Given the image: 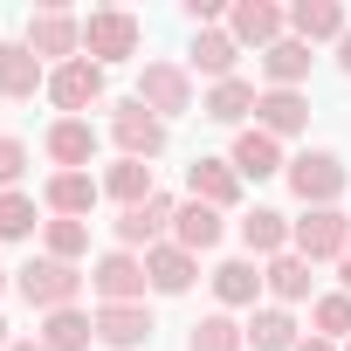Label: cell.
<instances>
[{"label": "cell", "instance_id": "obj_1", "mask_svg": "<svg viewBox=\"0 0 351 351\" xmlns=\"http://www.w3.org/2000/svg\"><path fill=\"white\" fill-rule=\"evenodd\" d=\"M76 289H83V269L76 262H56V255H42V262H28L21 269V296H28V310H76Z\"/></svg>", "mask_w": 351, "mask_h": 351}, {"label": "cell", "instance_id": "obj_2", "mask_svg": "<svg viewBox=\"0 0 351 351\" xmlns=\"http://www.w3.org/2000/svg\"><path fill=\"white\" fill-rule=\"evenodd\" d=\"M138 104L165 124V117H180V110H193V76L180 69V62H145V76H138Z\"/></svg>", "mask_w": 351, "mask_h": 351}, {"label": "cell", "instance_id": "obj_3", "mask_svg": "<svg viewBox=\"0 0 351 351\" xmlns=\"http://www.w3.org/2000/svg\"><path fill=\"white\" fill-rule=\"evenodd\" d=\"M289 193H296L303 207H330V200L344 193L337 152H303V158H289Z\"/></svg>", "mask_w": 351, "mask_h": 351}, {"label": "cell", "instance_id": "obj_4", "mask_svg": "<svg viewBox=\"0 0 351 351\" xmlns=\"http://www.w3.org/2000/svg\"><path fill=\"white\" fill-rule=\"evenodd\" d=\"M83 56L104 69V62H124V56H138V21L131 14H117V8H104V14H90L83 21Z\"/></svg>", "mask_w": 351, "mask_h": 351}, {"label": "cell", "instance_id": "obj_5", "mask_svg": "<svg viewBox=\"0 0 351 351\" xmlns=\"http://www.w3.org/2000/svg\"><path fill=\"white\" fill-rule=\"evenodd\" d=\"M289 241H296L303 262H324V255H344V248H351V221H344L337 207H310V214L289 228Z\"/></svg>", "mask_w": 351, "mask_h": 351}, {"label": "cell", "instance_id": "obj_6", "mask_svg": "<svg viewBox=\"0 0 351 351\" xmlns=\"http://www.w3.org/2000/svg\"><path fill=\"white\" fill-rule=\"evenodd\" d=\"M28 49L49 62V56H62V62H76L83 56V21L76 14H62V8H42L35 21H28Z\"/></svg>", "mask_w": 351, "mask_h": 351}, {"label": "cell", "instance_id": "obj_7", "mask_svg": "<svg viewBox=\"0 0 351 351\" xmlns=\"http://www.w3.org/2000/svg\"><path fill=\"white\" fill-rule=\"evenodd\" d=\"M110 138H117V152H124V158H158V152H165V124H158L145 104H117Z\"/></svg>", "mask_w": 351, "mask_h": 351}, {"label": "cell", "instance_id": "obj_8", "mask_svg": "<svg viewBox=\"0 0 351 351\" xmlns=\"http://www.w3.org/2000/svg\"><path fill=\"white\" fill-rule=\"evenodd\" d=\"M90 289H97L104 303H138V296H145V262H138L131 248H110V255L90 269Z\"/></svg>", "mask_w": 351, "mask_h": 351}, {"label": "cell", "instance_id": "obj_9", "mask_svg": "<svg viewBox=\"0 0 351 351\" xmlns=\"http://www.w3.org/2000/svg\"><path fill=\"white\" fill-rule=\"evenodd\" d=\"M172 214H180V207H172L165 193H152L145 207H124L110 228H117V248H158V234L172 228Z\"/></svg>", "mask_w": 351, "mask_h": 351}, {"label": "cell", "instance_id": "obj_10", "mask_svg": "<svg viewBox=\"0 0 351 351\" xmlns=\"http://www.w3.org/2000/svg\"><path fill=\"white\" fill-rule=\"evenodd\" d=\"M186 193H193L200 207H214V214H221V207H234V200H241V172H234L228 158H193V165H186Z\"/></svg>", "mask_w": 351, "mask_h": 351}, {"label": "cell", "instance_id": "obj_11", "mask_svg": "<svg viewBox=\"0 0 351 351\" xmlns=\"http://www.w3.org/2000/svg\"><path fill=\"white\" fill-rule=\"evenodd\" d=\"M49 97H56L62 110H90V104L104 97V69H97L90 56H76V62H56V76H49Z\"/></svg>", "mask_w": 351, "mask_h": 351}, {"label": "cell", "instance_id": "obj_12", "mask_svg": "<svg viewBox=\"0 0 351 351\" xmlns=\"http://www.w3.org/2000/svg\"><path fill=\"white\" fill-rule=\"evenodd\" d=\"M145 337H152V310H145V303H104V310H97V344L138 351Z\"/></svg>", "mask_w": 351, "mask_h": 351}, {"label": "cell", "instance_id": "obj_13", "mask_svg": "<svg viewBox=\"0 0 351 351\" xmlns=\"http://www.w3.org/2000/svg\"><path fill=\"white\" fill-rule=\"evenodd\" d=\"M35 90H49L42 56H35L28 42H8V49H0V97H8V104H21V97H35Z\"/></svg>", "mask_w": 351, "mask_h": 351}, {"label": "cell", "instance_id": "obj_14", "mask_svg": "<svg viewBox=\"0 0 351 351\" xmlns=\"http://www.w3.org/2000/svg\"><path fill=\"white\" fill-rule=\"evenodd\" d=\"M282 28H289V14L269 8V0H234V14H228V35L234 42H255V49H276Z\"/></svg>", "mask_w": 351, "mask_h": 351}, {"label": "cell", "instance_id": "obj_15", "mask_svg": "<svg viewBox=\"0 0 351 351\" xmlns=\"http://www.w3.org/2000/svg\"><path fill=\"white\" fill-rule=\"evenodd\" d=\"M303 124H310V97H303V90H262V97H255V131L289 138V131H303Z\"/></svg>", "mask_w": 351, "mask_h": 351}, {"label": "cell", "instance_id": "obj_16", "mask_svg": "<svg viewBox=\"0 0 351 351\" xmlns=\"http://www.w3.org/2000/svg\"><path fill=\"white\" fill-rule=\"evenodd\" d=\"M145 282H152L158 296H186V289H193V255H186L180 241L145 248Z\"/></svg>", "mask_w": 351, "mask_h": 351}, {"label": "cell", "instance_id": "obj_17", "mask_svg": "<svg viewBox=\"0 0 351 351\" xmlns=\"http://www.w3.org/2000/svg\"><path fill=\"white\" fill-rule=\"evenodd\" d=\"M289 28H296V42H344V8L337 0H296Z\"/></svg>", "mask_w": 351, "mask_h": 351}, {"label": "cell", "instance_id": "obj_18", "mask_svg": "<svg viewBox=\"0 0 351 351\" xmlns=\"http://www.w3.org/2000/svg\"><path fill=\"white\" fill-rule=\"evenodd\" d=\"M97 193H104V186L90 180V172H56V180H49V193H42V200L56 207V221H83V214L97 207Z\"/></svg>", "mask_w": 351, "mask_h": 351}, {"label": "cell", "instance_id": "obj_19", "mask_svg": "<svg viewBox=\"0 0 351 351\" xmlns=\"http://www.w3.org/2000/svg\"><path fill=\"white\" fill-rule=\"evenodd\" d=\"M200 76H214V83H228L234 76V62H241V42L234 35H221V28H200L193 35V56H186Z\"/></svg>", "mask_w": 351, "mask_h": 351}, {"label": "cell", "instance_id": "obj_20", "mask_svg": "<svg viewBox=\"0 0 351 351\" xmlns=\"http://www.w3.org/2000/svg\"><path fill=\"white\" fill-rule=\"evenodd\" d=\"M241 180H269V172H282V145L269 138V131H241L234 138V158H228Z\"/></svg>", "mask_w": 351, "mask_h": 351}, {"label": "cell", "instance_id": "obj_21", "mask_svg": "<svg viewBox=\"0 0 351 351\" xmlns=\"http://www.w3.org/2000/svg\"><path fill=\"white\" fill-rule=\"evenodd\" d=\"M172 241H180L186 255H207V248L221 241V214H214V207H200V200H186L180 214H172Z\"/></svg>", "mask_w": 351, "mask_h": 351}, {"label": "cell", "instance_id": "obj_22", "mask_svg": "<svg viewBox=\"0 0 351 351\" xmlns=\"http://www.w3.org/2000/svg\"><path fill=\"white\" fill-rule=\"evenodd\" d=\"M90 152H97V131H90L83 117H62V124L49 131V158H56L62 172H83V165H90Z\"/></svg>", "mask_w": 351, "mask_h": 351}, {"label": "cell", "instance_id": "obj_23", "mask_svg": "<svg viewBox=\"0 0 351 351\" xmlns=\"http://www.w3.org/2000/svg\"><path fill=\"white\" fill-rule=\"evenodd\" d=\"M262 69H269V83H276V90H296V83L310 76V42L282 35L276 49H262Z\"/></svg>", "mask_w": 351, "mask_h": 351}, {"label": "cell", "instance_id": "obj_24", "mask_svg": "<svg viewBox=\"0 0 351 351\" xmlns=\"http://www.w3.org/2000/svg\"><path fill=\"white\" fill-rule=\"evenodd\" d=\"M241 241H248V255H289V221L276 214V207H255L248 221H241Z\"/></svg>", "mask_w": 351, "mask_h": 351}, {"label": "cell", "instance_id": "obj_25", "mask_svg": "<svg viewBox=\"0 0 351 351\" xmlns=\"http://www.w3.org/2000/svg\"><path fill=\"white\" fill-rule=\"evenodd\" d=\"M90 337H97V317H83V310H49L42 317V344L49 351H90Z\"/></svg>", "mask_w": 351, "mask_h": 351}, {"label": "cell", "instance_id": "obj_26", "mask_svg": "<svg viewBox=\"0 0 351 351\" xmlns=\"http://www.w3.org/2000/svg\"><path fill=\"white\" fill-rule=\"evenodd\" d=\"M104 193L124 200V207H145V200H152V165H145V158H117V165L104 172Z\"/></svg>", "mask_w": 351, "mask_h": 351}, {"label": "cell", "instance_id": "obj_27", "mask_svg": "<svg viewBox=\"0 0 351 351\" xmlns=\"http://www.w3.org/2000/svg\"><path fill=\"white\" fill-rule=\"evenodd\" d=\"M214 124H241L248 110H255V83H241V76H228V83H214L207 90V104H200Z\"/></svg>", "mask_w": 351, "mask_h": 351}, {"label": "cell", "instance_id": "obj_28", "mask_svg": "<svg viewBox=\"0 0 351 351\" xmlns=\"http://www.w3.org/2000/svg\"><path fill=\"white\" fill-rule=\"evenodd\" d=\"M255 289H262V269H255V262H221V269H214V296H221L228 310L255 303Z\"/></svg>", "mask_w": 351, "mask_h": 351}, {"label": "cell", "instance_id": "obj_29", "mask_svg": "<svg viewBox=\"0 0 351 351\" xmlns=\"http://www.w3.org/2000/svg\"><path fill=\"white\" fill-rule=\"evenodd\" d=\"M262 282H269V289H276L282 303H303V296H310V262H303V255L289 248V255H276V262L262 269Z\"/></svg>", "mask_w": 351, "mask_h": 351}, {"label": "cell", "instance_id": "obj_30", "mask_svg": "<svg viewBox=\"0 0 351 351\" xmlns=\"http://www.w3.org/2000/svg\"><path fill=\"white\" fill-rule=\"evenodd\" d=\"M241 344H248V330H241L228 310L200 317V324H193V337H186V351H241Z\"/></svg>", "mask_w": 351, "mask_h": 351}, {"label": "cell", "instance_id": "obj_31", "mask_svg": "<svg viewBox=\"0 0 351 351\" xmlns=\"http://www.w3.org/2000/svg\"><path fill=\"white\" fill-rule=\"evenodd\" d=\"M248 344H255V351H296V317H289V310H255Z\"/></svg>", "mask_w": 351, "mask_h": 351}, {"label": "cell", "instance_id": "obj_32", "mask_svg": "<svg viewBox=\"0 0 351 351\" xmlns=\"http://www.w3.org/2000/svg\"><path fill=\"white\" fill-rule=\"evenodd\" d=\"M35 234V200L28 193H0V241H21Z\"/></svg>", "mask_w": 351, "mask_h": 351}, {"label": "cell", "instance_id": "obj_33", "mask_svg": "<svg viewBox=\"0 0 351 351\" xmlns=\"http://www.w3.org/2000/svg\"><path fill=\"white\" fill-rule=\"evenodd\" d=\"M310 324H317V337H344V330H351V296H344V289H337V296H317Z\"/></svg>", "mask_w": 351, "mask_h": 351}, {"label": "cell", "instance_id": "obj_34", "mask_svg": "<svg viewBox=\"0 0 351 351\" xmlns=\"http://www.w3.org/2000/svg\"><path fill=\"white\" fill-rule=\"evenodd\" d=\"M83 248H90V228L83 221H49V255L56 262H76Z\"/></svg>", "mask_w": 351, "mask_h": 351}, {"label": "cell", "instance_id": "obj_35", "mask_svg": "<svg viewBox=\"0 0 351 351\" xmlns=\"http://www.w3.org/2000/svg\"><path fill=\"white\" fill-rule=\"evenodd\" d=\"M21 165H28V145H21V138H0V193H14Z\"/></svg>", "mask_w": 351, "mask_h": 351}, {"label": "cell", "instance_id": "obj_36", "mask_svg": "<svg viewBox=\"0 0 351 351\" xmlns=\"http://www.w3.org/2000/svg\"><path fill=\"white\" fill-rule=\"evenodd\" d=\"M337 62H344V76H351V28H344V42H337Z\"/></svg>", "mask_w": 351, "mask_h": 351}, {"label": "cell", "instance_id": "obj_37", "mask_svg": "<svg viewBox=\"0 0 351 351\" xmlns=\"http://www.w3.org/2000/svg\"><path fill=\"white\" fill-rule=\"evenodd\" d=\"M296 351H330V337H303V344H296Z\"/></svg>", "mask_w": 351, "mask_h": 351}, {"label": "cell", "instance_id": "obj_38", "mask_svg": "<svg viewBox=\"0 0 351 351\" xmlns=\"http://www.w3.org/2000/svg\"><path fill=\"white\" fill-rule=\"evenodd\" d=\"M8 351H49V344H42V337H21V344H8Z\"/></svg>", "mask_w": 351, "mask_h": 351}, {"label": "cell", "instance_id": "obj_39", "mask_svg": "<svg viewBox=\"0 0 351 351\" xmlns=\"http://www.w3.org/2000/svg\"><path fill=\"white\" fill-rule=\"evenodd\" d=\"M337 269H344V296H351V248H344V255H337Z\"/></svg>", "mask_w": 351, "mask_h": 351}, {"label": "cell", "instance_id": "obj_40", "mask_svg": "<svg viewBox=\"0 0 351 351\" xmlns=\"http://www.w3.org/2000/svg\"><path fill=\"white\" fill-rule=\"evenodd\" d=\"M0 289H8V269H0Z\"/></svg>", "mask_w": 351, "mask_h": 351}, {"label": "cell", "instance_id": "obj_41", "mask_svg": "<svg viewBox=\"0 0 351 351\" xmlns=\"http://www.w3.org/2000/svg\"><path fill=\"white\" fill-rule=\"evenodd\" d=\"M0 344H8V324H0Z\"/></svg>", "mask_w": 351, "mask_h": 351}, {"label": "cell", "instance_id": "obj_42", "mask_svg": "<svg viewBox=\"0 0 351 351\" xmlns=\"http://www.w3.org/2000/svg\"><path fill=\"white\" fill-rule=\"evenodd\" d=\"M344 351H351V344H344Z\"/></svg>", "mask_w": 351, "mask_h": 351}]
</instances>
